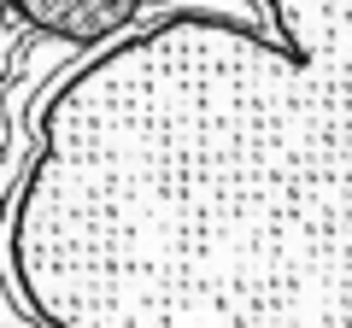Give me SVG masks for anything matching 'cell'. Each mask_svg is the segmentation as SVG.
I'll return each mask as SVG.
<instances>
[{
	"mask_svg": "<svg viewBox=\"0 0 352 328\" xmlns=\"http://www.w3.org/2000/svg\"><path fill=\"white\" fill-rule=\"evenodd\" d=\"M252 6L59 82L6 211L41 328H352V0Z\"/></svg>",
	"mask_w": 352,
	"mask_h": 328,
	"instance_id": "cell-1",
	"label": "cell"
},
{
	"mask_svg": "<svg viewBox=\"0 0 352 328\" xmlns=\"http://www.w3.org/2000/svg\"><path fill=\"white\" fill-rule=\"evenodd\" d=\"M0 223H6V200H0Z\"/></svg>",
	"mask_w": 352,
	"mask_h": 328,
	"instance_id": "cell-2",
	"label": "cell"
}]
</instances>
